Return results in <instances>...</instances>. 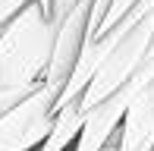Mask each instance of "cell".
<instances>
[{"instance_id": "cell-1", "label": "cell", "mask_w": 154, "mask_h": 151, "mask_svg": "<svg viewBox=\"0 0 154 151\" xmlns=\"http://www.w3.org/2000/svg\"><path fill=\"white\" fill-rule=\"evenodd\" d=\"M60 22H54L41 0H32L0 35V94L35 91L54 57Z\"/></svg>"}, {"instance_id": "cell-2", "label": "cell", "mask_w": 154, "mask_h": 151, "mask_svg": "<svg viewBox=\"0 0 154 151\" xmlns=\"http://www.w3.org/2000/svg\"><path fill=\"white\" fill-rule=\"evenodd\" d=\"M151 41H154V13L145 16L142 22H135L126 35L116 38L113 51L107 54V60L97 66V72L85 85V91L79 94L85 110H91L94 104H101L104 98H110L116 88H123L126 82L138 72V66L145 63V57H148V51H151Z\"/></svg>"}, {"instance_id": "cell-3", "label": "cell", "mask_w": 154, "mask_h": 151, "mask_svg": "<svg viewBox=\"0 0 154 151\" xmlns=\"http://www.w3.org/2000/svg\"><path fill=\"white\" fill-rule=\"evenodd\" d=\"M57 98L60 88L41 79V85L32 94H25L19 104L0 113V151H38L54 126Z\"/></svg>"}, {"instance_id": "cell-4", "label": "cell", "mask_w": 154, "mask_h": 151, "mask_svg": "<svg viewBox=\"0 0 154 151\" xmlns=\"http://www.w3.org/2000/svg\"><path fill=\"white\" fill-rule=\"evenodd\" d=\"M88 16H91V0H79L69 10V16L60 22L54 57L47 63V72H44V82H51L60 91L66 88L69 76H72L75 63L82 57V47H85V38H88Z\"/></svg>"}, {"instance_id": "cell-5", "label": "cell", "mask_w": 154, "mask_h": 151, "mask_svg": "<svg viewBox=\"0 0 154 151\" xmlns=\"http://www.w3.org/2000/svg\"><path fill=\"white\" fill-rule=\"evenodd\" d=\"M142 85L120 123V151H154V60L138 66Z\"/></svg>"}, {"instance_id": "cell-6", "label": "cell", "mask_w": 154, "mask_h": 151, "mask_svg": "<svg viewBox=\"0 0 154 151\" xmlns=\"http://www.w3.org/2000/svg\"><path fill=\"white\" fill-rule=\"evenodd\" d=\"M85 107H82V98H72L69 104L57 107L54 113V126L47 132V139L38 145V151H69L75 148L79 142V132H82V123H85Z\"/></svg>"}, {"instance_id": "cell-7", "label": "cell", "mask_w": 154, "mask_h": 151, "mask_svg": "<svg viewBox=\"0 0 154 151\" xmlns=\"http://www.w3.org/2000/svg\"><path fill=\"white\" fill-rule=\"evenodd\" d=\"M151 13H154V0H135V6H132L129 13H126V16H123L120 22H116L113 29H110V32H107V35H113V38L126 35V32H129L135 22H142V19H145V16H151ZM101 38H104V35H101Z\"/></svg>"}, {"instance_id": "cell-8", "label": "cell", "mask_w": 154, "mask_h": 151, "mask_svg": "<svg viewBox=\"0 0 154 151\" xmlns=\"http://www.w3.org/2000/svg\"><path fill=\"white\" fill-rule=\"evenodd\" d=\"M132 6H135V0H113V3H110V10H107V16H104V22H101V29H97V35H94V41L101 38V35H107V32L120 22ZM85 44H88V41H85Z\"/></svg>"}, {"instance_id": "cell-9", "label": "cell", "mask_w": 154, "mask_h": 151, "mask_svg": "<svg viewBox=\"0 0 154 151\" xmlns=\"http://www.w3.org/2000/svg\"><path fill=\"white\" fill-rule=\"evenodd\" d=\"M101 151H120V132H116V135H113V139H110V142H107V145H104Z\"/></svg>"}, {"instance_id": "cell-10", "label": "cell", "mask_w": 154, "mask_h": 151, "mask_svg": "<svg viewBox=\"0 0 154 151\" xmlns=\"http://www.w3.org/2000/svg\"><path fill=\"white\" fill-rule=\"evenodd\" d=\"M41 3H44V10H47V13H51V0H41Z\"/></svg>"}, {"instance_id": "cell-11", "label": "cell", "mask_w": 154, "mask_h": 151, "mask_svg": "<svg viewBox=\"0 0 154 151\" xmlns=\"http://www.w3.org/2000/svg\"><path fill=\"white\" fill-rule=\"evenodd\" d=\"M69 151H72V148H69Z\"/></svg>"}]
</instances>
